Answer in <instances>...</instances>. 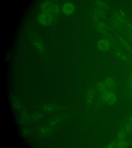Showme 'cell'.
Here are the masks:
<instances>
[{
    "instance_id": "obj_11",
    "label": "cell",
    "mask_w": 132,
    "mask_h": 148,
    "mask_svg": "<svg viewBox=\"0 0 132 148\" xmlns=\"http://www.w3.org/2000/svg\"><path fill=\"white\" fill-rule=\"evenodd\" d=\"M119 41L122 46L129 53L132 54V48L129 43L122 37L118 36Z\"/></svg>"
},
{
    "instance_id": "obj_20",
    "label": "cell",
    "mask_w": 132,
    "mask_h": 148,
    "mask_svg": "<svg viewBox=\"0 0 132 148\" xmlns=\"http://www.w3.org/2000/svg\"><path fill=\"white\" fill-rule=\"evenodd\" d=\"M42 109L43 110L47 111H51L54 109L53 106L50 105H45L42 107Z\"/></svg>"
},
{
    "instance_id": "obj_3",
    "label": "cell",
    "mask_w": 132,
    "mask_h": 148,
    "mask_svg": "<svg viewBox=\"0 0 132 148\" xmlns=\"http://www.w3.org/2000/svg\"><path fill=\"white\" fill-rule=\"evenodd\" d=\"M43 12L48 13L53 15L59 13V11L57 5L52 3L47 2L44 3L42 6Z\"/></svg>"
},
{
    "instance_id": "obj_12",
    "label": "cell",
    "mask_w": 132,
    "mask_h": 148,
    "mask_svg": "<svg viewBox=\"0 0 132 148\" xmlns=\"http://www.w3.org/2000/svg\"><path fill=\"white\" fill-rule=\"evenodd\" d=\"M95 97V92L93 88H89L86 94V100L89 104H91L93 101Z\"/></svg>"
},
{
    "instance_id": "obj_10",
    "label": "cell",
    "mask_w": 132,
    "mask_h": 148,
    "mask_svg": "<svg viewBox=\"0 0 132 148\" xmlns=\"http://www.w3.org/2000/svg\"><path fill=\"white\" fill-rule=\"evenodd\" d=\"M108 89L113 90L116 86V83L114 79L112 77H108L104 81Z\"/></svg>"
},
{
    "instance_id": "obj_23",
    "label": "cell",
    "mask_w": 132,
    "mask_h": 148,
    "mask_svg": "<svg viewBox=\"0 0 132 148\" xmlns=\"http://www.w3.org/2000/svg\"><path fill=\"white\" fill-rule=\"evenodd\" d=\"M35 45L36 47L39 50H42L43 47L41 43L38 42H36L35 43Z\"/></svg>"
},
{
    "instance_id": "obj_2",
    "label": "cell",
    "mask_w": 132,
    "mask_h": 148,
    "mask_svg": "<svg viewBox=\"0 0 132 148\" xmlns=\"http://www.w3.org/2000/svg\"><path fill=\"white\" fill-rule=\"evenodd\" d=\"M99 99L103 103L110 106L115 104L117 100L116 94L113 90L108 89L100 93Z\"/></svg>"
},
{
    "instance_id": "obj_5",
    "label": "cell",
    "mask_w": 132,
    "mask_h": 148,
    "mask_svg": "<svg viewBox=\"0 0 132 148\" xmlns=\"http://www.w3.org/2000/svg\"><path fill=\"white\" fill-rule=\"evenodd\" d=\"M111 46V43L109 41L105 39H100L98 41L97 44L98 49L100 51L103 52L108 51L110 48Z\"/></svg>"
},
{
    "instance_id": "obj_13",
    "label": "cell",
    "mask_w": 132,
    "mask_h": 148,
    "mask_svg": "<svg viewBox=\"0 0 132 148\" xmlns=\"http://www.w3.org/2000/svg\"><path fill=\"white\" fill-rule=\"evenodd\" d=\"M128 133L122 126L120 128L117 135L118 140H125L127 137Z\"/></svg>"
},
{
    "instance_id": "obj_25",
    "label": "cell",
    "mask_w": 132,
    "mask_h": 148,
    "mask_svg": "<svg viewBox=\"0 0 132 148\" xmlns=\"http://www.w3.org/2000/svg\"><path fill=\"white\" fill-rule=\"evenodd\" d=\"M130 96H131L130 97H131V100L132 101V91L131 92Z\"/></svg>"
},
{
    "instance_id": "obj_9",
    "label": "cell",
    "mask_w": 132,
    "mask_h": 148,
    "mask_svg": "<svg viewBox=\"0 0 132 148\" xmlns=\"http://www.w3.org/2000/svg\"><path fill=\"white\" fill-rule=\"evenodd\" d=\"M97 22L96 23L97 29L102 33L106 34L108 30L111 29V27L106 23L103 22Z\"/></svg>"
},
{
    "instance_id": "obj_19",
    "label": "cell",
    "mask_w": 132,
    "mask_h": 148,
    "mask_svg": "<svg viewBox=\"0 0 132 148\" xmlns=\"http://www.w3.org/2000/svg\"><path fill=\"white\" fill-rule=\"evenodd\" d=\"M127 27L128 34L130 38L132 40V21L128 23Z\"/></svg>"
},
{
    "instance_id": "obj_6",
    "label": "cell",
    "mask_w": 132,
    "mask_h": 148,
    "mask_svg": "<svg viewBox=\"0 0 132 148\" xmlns=\"http://www.w3.org/2000/svg\"><path fill=\"white\" fill-rule=\"evenodd\" d=\"M122 126L128 134H132V111L126 117Z\"/></svg>"
},
{
    "instance_id": "obj_1",
    "label": "cell",
    "mask_w": 132,
    "mask_h": 148,
    "mask_svg": "<svg viewBox=\"0 0 132 148\" xmlns=\"http://www.w3.org/2000/svg\"><path fill=\"white\" fill-rule=\"evenodd\" d=\"M126 18L123 12L121 10L115 12L111 20L112 26L114 29H122L126 24Z\"/></svg>"
},
{
    "instance_id": "obj_15",
    "label": "cell",
    "mask_w": 132,
    "mask_h": 148,
    "mask_svg": "<svg viewBox=\"0 0 132 148\" xmlns=\"http://www.w3.org/2000/svg\"><path fill=\"white\" fill-rule=\"evenodd\" d=\"M96 88L100 93L107 89L104 81H98L96 83Z\"/></svg>"
},
{
    "instance_id": "obj_8",
    "label": "cell",
    "mask_w": 132,
    "mask_h": 148,
    "mask_svg": "<svg viewBox=\"0 0 132 148\" xmlns=\"http://www.w3.org/2000/svg\"><path fill=\"white\" fill-rule=\"evenodd\" d=\"M74 5L70 2L64 3L62 7V11L64 14L67 15L71 14L75 10Z\"/></svg>"
},
{
    "instance_id": "obj_18",
    "label": "cell",
    "mask_w": 132,
    "mask_h": 148,
    "mask_svg": "<svg viewBox=\"0 0 132 148\" xmlns=\"http://www.w3.org/2000/svg\"><path fill=\"white\" fill-rule=\"evenodd\" d=\"M96 4L99 8L104 10L108 9V6L104 2L100 1H98L96 2Z\"/></svg>"
},
{
    "instance_id": "obj_24",
    "label": "cell",
    "mask_w": 132,
    "mask_h": 148,
    "mask_svg": "<svg viewBox=\"0 0 132 148\" xmlns=\"http://www.w3.org/2000/svg\"><path fill=\"white\" fill-rule=\"evenodd\" d=\"M42 115L41 114L37 113L34 115L33 117L35 119H38L41 118L42 117Z\"/></svg>"
},
{
    "instance_id": "obj_14",
    "label": "cell",
    "mask_w": 132,
    "mask_h": 148,
    "mask_svg": "<svg viewBox=\"0 0 132 148\" xmlns=\"http://www.w3.org/2000/svg\"><path fill=\"white\" fill-rule=\"evenodd\" d=\"M95 14L94 18L95 21L99 18L104 19L106 18V14L104 10L100 8L95 10Z\"/></svg>"
},
{
    "instance_id": "obj_17",
    "label": "cell",
    "mask_w": 132,
    "mask_h": 148,
    "mask_svg": "<svg viewBox=\"0 0 132 148\" xmlns=\"http://www.w3.org/2000/svg\"><path fill=\"white\" fill-rule=\"evenodd\" d=\"M50 132V128L47 127L43 126L39 129V133L43 135H47Z\"/></svg>"
},
{
    "instance_id": "obj_4",
    "label": "cell",
    "mask_w": 132,
    "mask_h": 148,
    "mask_svg": "<svg viewBox=\"0 0 132 148\" xmlns=\"http://www.w3.org/2000/svg\"><path fill=\"white\" fill-rule=\"evenodd\" d=\"M54 15L43 12L39 15L38 20L39 23L44 25H47L52 23L54 20Z\"/></svg>"
},
{
    "instance_id": "obj_21",
    "label": "cell",
    "mask_w": 132,
    "mask_h": 148,
    "mask_svg": "<svg viewBox=\"0 0 132 148\" xmlns=\"http://www.w3.org/2000/svg\"><path fill=\"white\" fill-rule=\"evenodd\" d=\"M127 83L128 87L131 92L132 91V73H130L128 77Z\"/></svg>"
},
{
    "instance_id": "obj_22",
    "label": "cell",
    "mask_w": 132,
    "mask_h": 148,
    "mask_svg": "<svg viewBox=\"0 0 132 148\" xmlns=\"http://www.w3.org/2000/svg\"><path fill=\"white\" fill-rule=\"evenodd\" d=\"M117 141H113L108 144L106 146V147L107 148H112L115 147Z\"/></svg>"
},
{
    "instance_id": "obj_16",
    "label": "cell",
    "mask_w": 132,
    "mask_h": 148,
    "mask_svg": "<svg viewBox=\"0 0 132 148\" xmlns=\"http://www.w3.org/2000/svg\"><path fill=\"white\" fill-rule=\"evenodd\" d=\"M129 142L125 140H118L117 142L115 147L117 148H125L129 146Z\"/></svg>"
},
{
    "instance_id": "obj_7",
    "label": "cell",
    "mask_w": 132,
    "mask_h": 148,
    "mask_svg": "<svg viewBox=\"0 0 132 148\" xmlns=\"http://www.w3.org/2000/svg\"><path fill=\"white\" fill-rule=\"evenodd\" d=\"M114 54L116 57L121 61L125 62H129V59L128 56L119 48L117 47L114 48Z\"/></svg>"
}]
</instances>
